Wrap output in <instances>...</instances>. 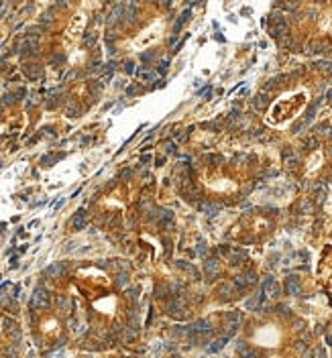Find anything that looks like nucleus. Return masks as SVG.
Masks as SVG:
<instances>
[{"instance_id":"dca6fc26","label":"nucleus","mask_w":332,"mask_h":358,"mask_svg":"<svg viewBox=\"0 0 332 358\" xmlns=\"http://www.w3.org/2000/svg\"><path fill=\"white\" fill-rule=\"evenodd\" d=\"M130 175H133V171H130V169H126V171H122V177H130Z\"/></svg>"},{"instance_id":"6ab92c4d","label":"nucleus","mask_w":332,"mask_h":358,"mask_svg":"<svg viewBox=\"0 0 332 358\" xmlns=\"http://www.w3.org/2000/svg\"><path fill=\"white\" fill-rule=\"evenodd\" d=\"M328 102H330V104H332V90H330V92H328Z\"/></svg>"},{"instance_id":"1a4fd4ad","label":"nucleus","mask_w":332,"mask_h":358,"mask_svg":"<svg viewBox=\"0 0 332 358\" xmlns=\"http://www.w3.org/2000/svg\"><path fill=\"white\" fill-rule=\"evenodd\" d=\"M287 289L292 291V293H298V283H296L293 279H289V281H287Z\"/></svg>"},{"instance_id":"9d476101","label":"nucleus","mask_w":332,"mask_h":358,"mask_svg":"<svg viewBox=\"0 0 332 358\" xmlns=\"http://www.w3.org/2000/svg\"><path fill=\"white\" fill-rule=\"evenodd\" d=\"M306 145H308V149H316V138H306Z\"/></svg>"},{"instance_id":"6e6552de","label":"nucleus","mask_w":332,"mask_h":358,"mask_svg":"<svg viewBox=\"0 0 332 358\" xmlns=\"http://www.w3.org/2000/svg\"><path fill=\"white\" fill-rule=\"evenodd\" d=\"M25 71H27L29 77H39V75H41V67H39V65H31V67H25Z\"/></svg>"},{"instance_id":"aec40b11","label":"nucleus","mask_w":332,"mask_h":358,"mask_svg":"<svg viewBox=\"0 0 332 358\" xmlns=\"http://www.w3.org/2000/svg\"><path fill=\"white\" fill-rule=\"evenodd\" d=\"M330 153H332V149H330Z\"/></svg>"},{"instance_id":"2eb2a0df","label":"nucleus","mask_w":332,"mask_h":358,"mask_svg":"<svg viewBox=\"0 0 332 358\" xmlns=\"http://www.w3.org/2000/svg\"><path fill=\"white\" fill-rule=\"evenodd\" d=\"M12 102V94H4V104H10Z\"/></svg>"},{"instance_id":"9b49d317","label":"nucleus","mask_w":332,"mask_h":358,"mask_svg":"<svg viewBox=\"0 0 332 358\" xmlns=\"http://www.w3.org/2000/svg\"><path fill=\"white\" fill-rule=\"evenodd\" d=\"M94 41H96V35L94 33L88 35V37H86V45H94Z\"/></svg>"},{"instance_id":"f3484780","label":"nucleus","mask_w":332,"mask_h":358,"mask_svg":"<svg viewBox=\"0 0 332 358\" xmlns=\"http://www.w3.org/2000/svg\"><path fill=\"white\" fill-rule=\"evenodd\" d=\"M310 208H312V206H310V203H308V202H304V203H302V210H306V212H308V210H310Z\"/></svg>"},{"instance_id":"a211bd4d","label":"nucleus","mask_w":332,"mask_h":358,"mask_svg":"<svg viewBox=\"0 0 332 358\" xmlns=\"http://www.w3.org/2000/svg\"><path fill=\"white\" fill-rule=\"evenodd\" d=\"M165 151H167V153H171V151H175V145H167V149H165Z\"/></svg>"},{"instance_id":"f03ea898","label":"nucleus","mask_w":332,"mask_h":358,"mask_svg":"<svg viewBox=\"0 0 332 358\" xmlns=\"http://www.w3.org/2000/svg\"><path fill=\"white\" fill-rule=\"evenodd\" d=\"M267 104H269V96L265 94V92L263 94H259L257 98H253V106H255L257 110H265L267 108Z\"/></svg>"},{"instance_id":"39448f33","label":"nucleus","mask_w":332,"mask_h":358,"mask_svg":"<svg viewBox=\"0 0 332 358\" xmlns=\"http://www.w3.org/2000/svg\"><path fill=\"white\" fill-rule=\"evenodd\" d=\"M188 16H190V10H183V12H182V14H179V16H177V20H175V25H173V35H175V33H177V31H179V29H182V27H183V22H185V20H188Z\"/></svg>"},{"instance_id":"20e7f679","label":"nucleus","mask_w":332,"mask_h":358,"mask_svg":"<svg viewBox=\"0 0 332 358\" xmlns=\"http://www.w3.org/2000/svg\"><path fill=\"white\" fill-rule=\"evenodd\" d=\"M218 210H220V206H218V203H210V202L202 203V212L206 214V216H216Z\"/></svg>"},{"instance_id":"423d86ee","label":"nucleus","mask_w":332,"mask_h":358,"mask_svg":"<svg viewBox=\"0 0 332 358\" xmlns=\"http://www.w3.org/2000/svg\"><path fill=\"white\" fill-rule=\"evenodd\" d=\"M37 303H39V305H43V307L47 305V301H45V291H43V289H37V291H35L33 305H37Z\"/></svg>"},{"instance_id":"f257e3e1","label":"nucleus","mask_w":332,"mask_h":358,"mask_svg":"<svg viewBox=\"0 0 332 358\" xmlns=\"http://www.w3.org/2000/svg\"><path fill=\"white\" fill-rule=\"evenodd\" d=\"M122 14H124V4H116V6L112 8V12L108 14V25H114Z\"/></svg>"},{"instance_id":"4468645a","label":"nucleus","mask_w":332,"mask_h":358,"mask_svg":"<svg viewBox=\"0 0 332 358\" xmlns=\"http://www.w3.org/2000/svg\"><path fill=\"white\" fill-rule=\"evenodd\" d=\"M159 69H161V73L165 71V69H167V59H163V61H161V65H159Z\"/></svg>"},{"instance_id":"0eeeda50","label":"nucleus","mask_w":332,"mask_h":358,"mask_svg":"<svg viewBox=\"0 0 332 358\" xmlns=\"http://www.w3.org/2000/svg\"><path fill=\"white\" fill-rule=\"evenodd\" d=\"M324 197H326V185L324 183H318V185H316V199H318V202H324Z\"/></svg>"},{"instance_id":"f8f14e48","label":"nucleus","mask_w":332,"mask_h":358,"mask_svg":"<svg viewBox=\"0 0 332 358\" xmlns=\"http://www.w3.org/2000/svg\"><path fill=\"white\" fill-rule=\"evenodd\" d=\"M78 112H80L78 108H71V106H69V110H67V116H80Z\"/></svg>"},{"instance_id":"ddd939ff","label":"nucleus","mask_w":332,"mask_h":358,"mask_svg":"<svg viewBox=\"0 0 332 358\" xmlns=\"http://www.w3.org/2000/svg\"><path fill=\"white\" fill-rule=\"evenodd\" d=\"M124 69H126V73H133V71H135V67H133V63H130V61L126 63V67H124Z\"/></svg>"},{"instance_id":"7ed1b4c3","label":"nucleus","mask_w":332,"mask_h":358,"mask_svg":"<svg viewBox=\"0 0 332 358\" xmlns=\"http://www.w3.org/2000/svg\"><path fill=\"white\" fill-rule=\"evenodd\" d=\"M71 226H74V230H81L84 226H86V216H84V210H80V212L74 216V220H71Z\"/></svg>"}]
</instances>
